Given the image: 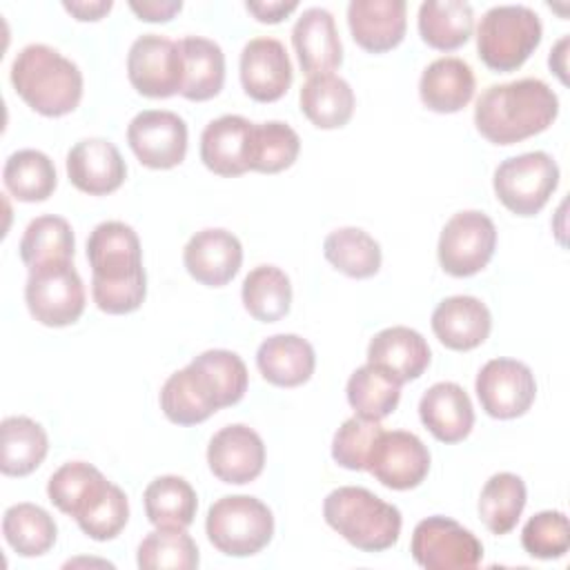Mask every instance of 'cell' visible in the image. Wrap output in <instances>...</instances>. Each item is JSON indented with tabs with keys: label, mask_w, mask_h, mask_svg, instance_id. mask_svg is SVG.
<instances>
[{
	"label": "cell",
	"mask_w": 570,
	"mask_h": 570,
	"mask_svg": "<svg viewBox=\"0 0 570 570\" xmlns=\"http://www.w3.org/2000/svg\"><path fill=\"white\" fill-rule=\"evenodd\" d=\"M474 390L485 414L492 419H517L534 403L537 381L525 363L492 358L479 370Z\"/></svg>",
	"instance_id": "7c38bea8"
},
{
	"label": "cell",
	"mask_w": 570,
	"mask_h": 570,
	"mask_svg": "<svg viewBox=\"0 0 570 570\" xmlns=\"http://www.w3.org/2000/svg\"><path fill=\"white\" fill-rule=\"evenodd\" d=\"M256 365L263 379L278 387H296L309 381L316 367L314 347L298 334H274L258 345Z\"/></svg>",
	"instance_id": "484cf974"
},
{
	"label": "cell",
	"mask_w": 570,
	"mask_h": 570,
	"mask_svg": "<svg viewBox=\"0 0 570 570\" xmlns=\"http://www.w3.org/2000/svg\"><path fill=\"white\" fill-rule=\"evenodd\" d=\"M2 180L13 198L22 203H42L53 194L58 176L53 160L45 151L18 149L7 158Z\"/></svg>",
	"instance_id": "d6a6232c"
},
{
	"label": "cell",
	"mask_w": 570,
	"mask_h": 570,
	"mask_svg": "<svg viewBox=\"0 0 570 570\" xmlns=\"http://www.w3.org/2000/svg\"><path fill=\"white\" fill-rule=\"evenodd\" d=\"M18 249L29 269L51 261H71L76 249L71 225L62 216H38L27 225Z\"/></svg>",
	"instance_id": "60d3db41"
},
{
	"label": "cell",
	"mask_w": 570,
	"mask_h": 570,
	"mask_svg": "<svg viewBox=\"0 0 570 570\" xmlns=\"http://www.w3.org/2000/svg\"><path fill=\"white\" fill-rule=\"evenodd\" d=\"M407 4L403 0H352L347 4V27L354 42L383 53L401 45L407 27Z\"/></svg>",
	"instance_id": "d6986e66"
},
{
	"label": "cell",
	"mask_w": 570,
	"mask_h": 570,
	"mask_svg": "<svg viewBox=\"0 0 570 570\" xmlns=\"http://www.w3.org/2000/svg\"><path fill=\"white\" fill-rule=\"evenodd\" d=\"M367 363L385 370L399 383L419 379L430 365V345L412 327L392 325L372 336Z\"/></svg>",
	"instance_id": "cb8c5ba5"
},
{
	"label": "cell",
	"mask_w": 570,
	"mask_h": 570,
	"mask_svg": "<svg viewBox=\"0 0 570 570\" xmlns=\"http://www.w3.org/2000/svg\"><path fill=\"white\" fill-rule=\"evenodd\" d=\"M367 472L390 490H412L430 472V450L412 432L383 430L370 454Z\"/></svg>",
	"instance_id": "5bb4252c"
},
{
	"label": "cell",
	"mask_w": 570,
	"mask_h": 570,
	"mask_svg": "<svg viewBox=\"0 0 570 570\" xmlns=\"http://www.w3.org/2000/svg\"><path fill=\"white\" fill-rule=\"evenodd\" d=\"M401 385L385 370L365 363L356 367L347 381V403L352 410L372 421H381L392 414L401 401Z\"/></svg>",
	"instance_id": "8d00e7d4"
},
{
	"label": "cell",
	"mask_w": 570,
	"mask_h": 570,
	"mask_svg": "<svg viewBox=\"0 0 570 570\" xmlns=\"http://www.w3.org/2000/svg\"><path fill=\"white\" fill-rule=\"evenodd\" d=\"M497 249V227L490 216L476 209L454 214L439 236V263L456 278L481 272Z\"/></svg>",
	"instance_id": "9c48e42d"
},
{
	"label": "cell",
	"mask_w": 570,
	"mask_h": 570,
	"mask_svg": "<svg viewBox=\"0 0 570 570\" xmlns=\"http://www.w3.org/2000/svg\"><path fill=\"white\" fill-rule=\"evenodd\" d=\"M543 27L525 4L490 7L476 27V51L492 71H514L539 47Z\"/></svg>",
	"instance_id": "5b68a950"
},
{
	"label": "cell",
	"mask_w": 570,
	"mask_h": 570,
	"mask_svg": "<svg viewBox=\"0 0 570 570\" xmlns=\"http://www.w3.org/2000/svg\"><path fill=\"white\" fill-rule=\"evenodd\" d=\"M301 111L318 129L345 127L354 114V91L336 73L309 76L298 94Z\"/></svg>",
	"instance_id": "83f0119b"
},
{
	"label": "cell",
	"mask_w": 570,
	"mask_h": 570,
	"mask_svg": "<svg viewBox=\"0 0 570 570\" xmlns=\"http://www.w3.org/2000/svg\"><path fill=\"white\" fill-rule=\"evenodd\" d=\"M29 314L47 327L76 323L85 312V285L71 261H51L29 269L24 285Z\"/></svg>",
	"instance_id": "52a82bcc"
},
{
	"label": "cell",
	"mask_w": 570,
	"mask_h": 570,
	"mask_svg": "<svg viewBox=\"0 0 570 570\" xmlns=\"http://www.w3.org/2000/svg\"><path fill=\"white\" fill-rule=\"evenodd\" d=\"M136 561L142 570H194L198 548L187 530L156 528L140 541Z\"/></svg>",
	"instance_id": "7bdbcfd3"
},
{
	"label": "cell",
	"mask_w": 570,
	"mask_h": 570,
	"mask_svg": "<svg viewBox=\"0 0 570 570\" xmlns=\"http://www.w3.org/2000/svg\"><path fill=\"white\" fill-rule=\"evenodd\" d=\"M243 307L261 323L281 321L292 305V283L276 265L254 267L240 287Z\"/></svg>",
	"instance_id": "836d02e7"
},
{
	"label": "cell",
	"mask_w": 570,
	"mask_h": 570,
	"mask_svg": "<svg viewBox=\"0 0 570 570\" xmlns=\"http://www.w3.org/2000/svg\"><path fill=\"white\" fill-rule=\"evenodd\" d=\"M160 410L176 425H196L207 421L218 405L198 372L187 365L169 374V379L163 383Z\"/></svg>",
	"instance_id": "1f68e13d"
},
{
	"label": "cell",
	"mask_w": 570,
	"mask_h": 570,
	"mask_svg": "<svg viewBox=\"0 0 570 570\" xmlns=\"http://www.w3.org/2000/svg\"><path fill=\"white\" fill-rule=\"evenodd\" d=\"M421 423L441 443L463 441L474 425V407L468 392L452 381L428 387L419 401Z\"/></svg>",
	"instance_id": "603a6c76"
},
{
	"label": "cell",
	"mask_w": 570,
	"mask_h": 570,
	"mask_svg": "<svg viewBox=\"0 0 570 570\" xmlns=\"http://www.w3.org/2000/svg\"><path fill=\"white\" fill-rule=\"evenodd\" d=\"M129 519V501L127 494L114 485L107 488L76 517L80 530L94 541H109L120 534Z\"/></svg>",
	"instance_id": "ee69618b"
},
{
	"label": "cell",
	"mask_w": 570,
	"mask_h": 570,
	"mask_svg": "<svg viewBox=\"0 0 570 570\" xmlns=\"http://www.w3.org/2000/svg\"><path fill=\"white\" fill-rule=\"evenodd\" d=\"M67 176L76 189L89 196H105L125 183L127 165L114 142L85 138L67 154Z\"/></svg>",
	"instance_id": "ac0fdd59"
},
{
	"label": "cell",
	"mask_w": 570,
	"mask_h": 570,
	"mask_svg": "<svg viewBox=\"0 0 570 570\" xmlns=\"http://www.w3.org/2000/svg\"><path fill=\"white\" fill-rule=\"evenodd\" d=\"M183 263L189 276L200 285L223 287L240 269L243 245L232 232L207 227L187 240L183 249Z\"/></svg>",
	"instance_id": "e0dca14e"
},
{
	"label": "cell",
	"mask_w": 570,
	"mask_h": 570,
	"mask_svg": "<svg viewBox=\"0 0 570 570\" xmlns=\"http://www.w3.org/2000/svg\"><path fill=\"white\" fill-rule=\"evenodd\" d=\"M198 376L203 379L205 387L214 396L218 410L238 403L247 392V367L236 352L229 350H207L191 358L189 363Z\"/></svg>",
	"instance_id": "ab89813d"
},
{
	"label": "cell",
	"mask_w": 570,
	"mask_h": 570,
	"mask_svg": "<svg viewBox=\"0 0 570 570\" xmlns=\"http://www.w3.org/2000/svg\"><path fill=\"white\" fill-rule=\"evenodd\" d=\"M492 330V316L476 296H448L432 312L434 336L454 352L479 347Z\"/></svg>",
	"instance_id": "7402d4cb"
},
{
	"label": "cell",
	"mask_w": 570,
	"mask_h": 570,
	"mask_svg": "<svg viewBox=\"0 0 570 570\" xmlns=\"http://www.w3.org/2000/svg\"><path fill=\"white\" fill-rule=\"evenodd\" d=\"M474 29V11L461 0H428L419 7V33L439 51L463 47Z\"/></svg>",
	"instance_id": "f546056e"
},
{
	"label": "cell",
	"mask_w": 570,
	"mask_h": 570,
	"mask_svg": "<svg viewBox=\"0 0 570 570\" xmlns=\"http://www.w3.org/2000/svg\"><path fill=\"white\" fill-rule=\"evenodd\" d=\"M62 7L76 18V20H82V22H94V20H100L102 16H107L114 7L111 0H65Z\"/></svg>",
	"instance_id": "681fc988"
},
{
	"label": "cell",
	"mask_w": 570,
	"mask_h": 570,
	"mask_svg": "<svg viewBox=\"0 0 570 570\" xmlns=\"http://www.w3.org/2000/svg\"><path fill=\"white\" fill-rule=\"evenodd\" d=\"M145 514L156 528H178L187 530L194 523L198 510L196 490L176 474L156 476L145 488Z\"/></svg>",
	"instance_id": "4dcf8cb0"
},
{
	"label": "cell",
	"mask_w": 570,
	"mask_h": 570,
	"mask_svg": "<svg viewBox=\"0 0 570 570\" xmlns=\"http://www.w3.org/2000/svg\"><path fill=\"white\" fill-rule=\"evenodd\" d=\"M521 546L530 557L561 559L570 548L568 517L559 510L537 512L521 530Z\"/></svg>",
	"instance_id": "bcb514c9"
},
{
	"label": "cell",
	"mask_w": 570,
	"mask_h": 570,
	"mask_svg": "<svg viewBox=\"0 0 570 570\" xmlns=\"http://www.w3.org/2000/svg\"><path fill=\"white\" fill-rule=\"evenodd\" d=\"M559 114L557 94L539 78L490 85L474 107L479 134L494 145H514L546 131Z\"/></svg>",
	"instance_id": "7a4b0ae2"
},
{
	"label": "cell",
	"mask_w": 570,
	"mask_h": 570,
	"mask_svg": "<svg viewBox=\"0 0 570 570\" xmlns=\"http://www.w3.org/2000/svg\"><path fill=\"white\" fill-rule=\"evenodd\" d=\"M383 425L358 414L343 421L332 439V459L345 470H367L370 454Z\"/></svg>",
	"instance_id": "f6af8a7d"
},
{
	"label": "cell",
	"mask_w": 570,
	"mask_h": 570,
	"mask_svg": "<svg viewBox=\"0 0 570 570\" xmlns=\"http://www.w3.org/2000/svg\"><path fill=\"white\" fill-rule=\"evenodd\" d=\"M129 9L145 22H167L183 9V2L180 0H142V2L131 0Z\"/></svg>",
	"instance_id": "7dc6e473"
},
{
	"label": "cell",
	"mask_w": 570,
	"mask_h": 570,
	"mask_svg": "<svg viewBox=\"0 0 570 570\" xmlns=\"http://www.w3.org/2000/svg\"><path fill=\"white\" fill-rule=\"evenodd\" d=\"M16 94L38 114L58 118L71 114L82 98L78 65L49 45H27L11 62Z\"/></svg>",
	"instance_id": "3957f363"
},
{
	"label": "cell",
	"mask_w": 570,
	"mask_h": 570,
	"mask_svg": "<svg viewBox=\"0 0 570 570\" xmlns=\"http://www.w3.org/2000/svg\"><path fill=\"white\" fill-rule=\"evenodd\" d=\"M298 2H283V0H274V2H245V9L258 20V22H267V24H276L281 20H285L292 11H296Z\"/></svg>",
	"instance_id": "c3c4849f"
},
{
	"label": "cell",
	"mask_w": 570,
	"mask_h": 570,
	"mask_svg": "<svg viewBox=\"0 0 570 570\" xmlns=\"http://www.w3.org/2000/svg\"><path fill=\"white\" fill-rule=\"evenodd\" d=\"M566 49H568V36H563L557 45H554V49L550 51V69L559 76V80L561 82H566Z\"/></svg>",
	"instance_id": "f907efd6"
},
{
	"label": "cell",
	"mask_w": 570,
	"mask_h": 570,
	"mask_svg": "<svg viewBox=\"0 0 570 570\" xmlns=\"http://www.w3.org/2000/svg\"><path fill=\"white\" fill-rule=\"evenodd\" d=\"M301 151L298 134L281 120L254 122L249 140V169L261 174H278L294 165Z\"/></svg>",
	"instance_id": "b9f144b4"
},
{
	"label": "cell",
	"mask_w": 570,
	"mask_h": 570,
	"mask_svg": "<svg viewBox=\"0 0 570 570\" xmlns=\"http://www.w3.org/2000/svg\"><path fill=\"white\" fill-rule=\"evenodd\" d=\"M410 552L428 570H470L483 559L481 541L450 517H428L412 532Z\"/></svg>",
	"instance_id": "30bf717a"
},
{
	"label": "cell",
	"mask_w": 570,
	"mask_h": 570,
	"mask_svg": "<svg viewBox=\"0 0 570 570\" xmlns=\"http://www.w3.org/2000/svg\"><path fill=\"white\" fill-rule=\"evenodd\" d=\"M323 517L347 543L363 552H383L399 541L401 512L367 488L343 485L323 501Z\"/></svg>",
	"instance_id": "277c9868"
},
{
	"label": "cell",
	"mask_w": 570,
	"mask_h": 570,
	"mask_svg": "<svg viewBox=\"0 0 570 570\" xmlns=\"http://www.w3.org/2000/svg\"><path fill=\"white\" fill-rule=\"evenodd\" d=\"M127 76L131 87L147 98L180 94L183 58L178 42L158 33L138 36L127 53Z\"/></svg>",
	"instance_id": "8fae6325"
},
{
	"label": "cell",
	"mask_w": 570,
	"mask_h": 570,
	"mask_svg": "<svg viewBox=\"0 0 570 570\" xmlns=\"http://www.w3.org/2000/svg\"><path fill=\"white\" fill-rule=\"evenodd\" d=\"M205 532L218 552L227 557H252L272 541L274 517L261 499L229 494L209 505Z\"/></svg>",
	"instance_id": "8992f818"
},
{
	"label": "cell",
	"mask_w": 570,
	"mask_h": 570,
	"mask_svg": "<svg viewBox=\"0 0 570 570\" xmlns=\"http://www.w3.org/2000/svg\"><path fill=\"white\" fill-rule=\"evenodd\" d=\"M323 254L350 278H370L381 269V245L361 227H338L323 240Z\"/></svg>",
	"instance_id": "74e56055"
},
{
	"label": "cell",
	"mask_w": 570,
	"mask_h": 570,
	"mask_svg": "<svg viewBox=\"0 0 570 570\" xmlns=\"http://www.w3.org/2000/svg\"><path fill=\"white\" fill-rule=\"evenodd\" d=\"M91 265V296L100 312H136L147 296L142 249L134 227L120 220H105L87 238Z\"/></svg>",
	"instance_id": "6da1fadb"
},
{
	"label": "cell",
	"mask_w": 570,
	"mask_h": 570,
	"mask_svg": "<svg viewBox=\"0 0 570 570\" xmlns=\"http://www.w3.org/2000/svg\"><path fill=\"white\" fill-rule=\"evenodd\" d=\"M2 534L20 557H40L56 543L53 517L36 503H16L4 510Z\"/></svg>",
	"instance_id": "e575fe53"
},
{
	"label": "cell",
	"mask_w": 570,
	"mask_h": 570,
	"mask_svg": "<svg viewBox=\"0 0 570 570\" xmlns=\"http://www.w3.org/2000/svg\"><path fill=\"white\" fill-rule=\"evenodd\" d=\"M559 185V167L546 151H525L505 158L492 178L497 198L517 216H534Z\"/></svg>",
	"instance_id": "ba28073f"
},
{
	"label": "cell",
	"mask_w": 570,
	"mask_h": 570,
	"mask_svg": "<svg viewBox=\"0 0 570 570\" xmlns=\"http://www.w3.org/2000/svg\"><path fill=\"white\" fill-rule=\"evenodd\" d=\"M252 127L238 114H225L205 125L200 134V160L218 176H240L249 171V140Z\"/></svg>",
	"instance_id": "44dd1931"
},
{
	"label": "cell",
	"mask_w": 570,
	"mask_h": 570,
	"mask_svg": "<svg viewBox=\"0 0 570 570\" xmlns=\"http://www.w3.org/2000/svg\"><path fill=\"white\" fill-rule=\"evenodd\" d=\"M0 470L7 476L31 474L47 456L49 439L40 423L29 416H7L0 423Z\"/></svg>",
	"instance_id": "f1b7e54d"
},
{
	"label": "cell",
	"mask_w": 570,
	"mask_h": 570,
	"mask_svg": "<svg viewBox=\"0 0 570 570\" xmlns=\"http://www.w3.org/2000/svg\"><path fill=\"white\" fill-rule=\"evenodd\" d=\"M127 142L149 169H171L187 154V122L165 109H145L127 127Z\"/></svg>",
	"instance_id": "4fadbf2b"
},
{
	"label": "cell",
	"mask_w": 570,
	"mask_h": 570,
	"mask_svg": "<svg viewBox=\"0 0 570 570\" xmlns=\"http://www.w3.org/2000/svg\"><path fill=\"white\" fill-rule=\"evenodd\" d=\"M207 463L212 474L223 483H249L265 468V443L249 425H225L207 445Z\"/></svg>",
	"instance_id": "2e32d148"
},
{
	"label": "cell",
	"mask_w": 570,
	"mask_h": 570,
	"mask_svg": "<svg viewBox=\"0 0 570 570\" xmlns=\"http://www.w3.org/2000/svg\"><path fill=\"white\" fill-rule=\"evenodd\" d=\"M183 58L180 96L187 100H209L220 94L225 82V53L218 42L203 36L178 40Z\"/></svg>",
	"instance_id": "4316f807"
},
{
	"label": "cell",
	"mask_w": 570,
	"mask_h": 570,
	"mask_svg": "<svg viewBox=\"0 0 570 570\" xmlns=\"http://www.w3.org/2000/svg\"><path fill=\"white\" fill-rule=\"evenodd\" d=\"M292 45L307 76L332 73L343 60V45L334 16L323 7L305 9L292 29Z\"/></svg>",
	"instance_id": "ffe728a7"
},
{
	"label": "cell",
	"mask_w": 570,
	"mask_h": 570,
	"mask_svg": "<svg viewBox=\"0 0 570 570\" xmlns=\"http://www.w3.org/2000/svg\"><path fill=\"white\" fill-rule=\"evenodd\" d=\"M107 483L109 481L96 465L69 461L49 476L47 494L60 512L76 519L107 488Z\"/></svg>",
	"instance_id": "f35d334b"
},
{
	"label": "cell",
	"mask_w": 570,
	"mask_h": 570,
	"mask_svg": "<svg viewBox=\"0 0 570 570\" xmlns=\"http://www.w3.org/2000/svg\"><path fill=\"white\" fill-rule=\"evenodd\" d=\"M238 71L245 94L256 102L283 98L294 78L285 45L267 36L254 38L243 47Z\"/></svg>",
	"instance_id": "9a60e30c"
},
{
	"label": "cell",
	"mask_w": 570,
	"mask_h": 570,
	"mask_svg": "<svg viewBox=\"0 0 570 570\" xmlns=\"http://www.w3.org/2000/svg\"><path fill=\"white\" fill-rule=\"evenodd\" d=\"M528 501L525 483L512 472L492 474L481 488L479 517L492 534H508L514 530Z\"/></svg>",
	"instance_id": "d590c367"
},
{
	"label": "cell",
	"mask_w": 570,
	"mask_h": 570,
	"mask_svg": "<svg viewBox=\"0 0 570 570\" xmlns=\"http://www.w3.org/2000/svg\"><path fill=\"white\" fill-rule=\"evenodd\" d=\"M474 71L472 67L454 56L432 60L419 80L421 102L436 114L461 111L474 96Z\"/></svg>",
	"instance_id": "d4e9b609"
}]
</instances>
